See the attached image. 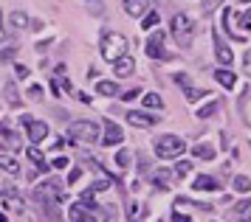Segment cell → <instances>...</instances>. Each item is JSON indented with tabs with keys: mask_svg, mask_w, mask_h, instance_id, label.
<instances>
[{
	"mask_svg": "<svg viewBox=\"0 0 251 222\" xmlns=\"http://www.w3.org/2000/svg\"><path fill=\"white\" fill-rule=\"evenodd\" d=\"M68 163H71V160H68V157H62V155H59V157H54V160H51V166H54V169H65V166H68Z\"/></svg>",
	"mask_w": 251,
	"mask_h": 222,
	"instance_id": "cell-35",
	"label": "cell"
},
{
	"mask_svg": "<svg viewBox=\"0 0 251 222\" xmlns=\"http://www.w3.org/2000/svg\"><path fill=\"white\" fill-rule=\"evenodd\" d=\"M234 214H237V217H246V214H249V200L237 202V205H234Z\"/></svg>",
	"mask_w": 251,
	"mask_h": 222,
	"instance_id": "cell-34",
	"label": "cell"
},
{
	"mask_svg": "<svg viewBox=\"0 0 251 222\" xmlns=\"http://www.w3.org/2000/svg\"><path fill=\"white\" fill-rule=\"evenodd\" d=\"M234 189L246 194V191L251 189V186H249V175H237V178H234Z\"/></svg>",
	"mask_w": 251,
	"mask_h": 222,
	"instance_id": "cell-28",
	"label": "cell"
},
{
	"mask_svg": "<svg viewBox=\"0 0 251 222\" xmlns=\"http://www.w3.org/2000/svg\"><path fill=\"white\" fill-rule=\"evenodd\" d=\"M0 135L6 138V144H9V146H14V149L20 146V141H17V133H14L12 127H6V124H0Z\"/></svg>",
	"mask_w": 251,
	"mask_h": 222,
	"instance_id": "cell-23",
	"label": "cell"
},
{
	"mask_svg": "<svg viewBox=\"0 0 251 222\" xmlns=\"http://www.w3.org/2000/svg\"><path fill=\"white\" fill-rule=\"evenodd\" d=\"M189 172H192V163H189V160H178L175 175H178V178H183V175H189Z\"/></svg>",
	"mask_w": 251,
	"mask_h": 222,
	"instance_id": "cell-32",
	"label": "cell"
},
{
	"mask_svg": "<svg viewBox=\"0 0 251 222\" xmlns=\"http://www.w3.org/2000/svg\"><path fill=\"white\" fill-rule=\"evenodd\" d=\"M215 79H217V82H220V85H223L226 90H231L234 85H237V76H234L231 70H226V67H220V70L215 73Z\"/></svg>",
	"mask_w": 251,
	"mask_h": 222,
	"instance_id": "cell-18",
	"label": "cell"
},
{
	"mask_svg": "<svg viewBox=\"0 0 251 222\" xmlns=\"http://www.w3.org/2000/svg\"><path fill=\"white\" fill-rule=\"evenodd\" d=\"M113 67H116V76L119 79H127V76H133V70H136V62H133V56H119L113 62Z\"/></svg>",
	"mask_w": 251,
	"mask_h": 222,
	"instance_id": "cell-11",
	"label": "cell"
},
{
	"mask_svg": "<svg viewBox=\"0 0 251 222\" xmlns=\"http://www.w3.org/2000/svg\"><path fill=\"white\" fill-rule=\"evenodd\" d=\"M217 152H215V146L212 144H198L195 146V157H203V160H212Z\"/></svg>",
	"mask_w": 251,
	"mask_h": 222,
	"instance_id": "cell-22",
	"label": "cell"
},
{
	"mask_svg": "<svg viewBox=\"0 0 251 222\" xmlns=\"http://www.w3.org/2000/svg\"><path fill=\"white\" fill-rule=\"evenodd\" d=\"M25 155H28V160H31V163L37 166V172H48L46 157H43V152H40L37 146H28V152H25Z\"/></svg>",
	"mask_w": 251,
	"mask_h": 222,
	"instance_id": "cell-15",
	"label": "cell"
},
{
	"mask_svg": "<svg viewBox=\"0 0 251 222\" xmlns=\"http://www.w3.org/2000/svg\"><path fill=\"white\" fill-rule=\"evenodd\" d=\"M28 96H31V99H43V88H40V85H31V88H28Z\"/></svg>",
	"mask_w": 251,
	"mask_h": 222,
	"instance_id": "cell-36",
	"label": "cell"
},
{
	"mask_svg": "<svg viewBox=\"0 0 251 222\" xmlns=\"http://www.w3.org/2000/svg\"><path fill=\"white\" fill-rule=\"evenodd\" d=\"M102 56L107 59V62H116L119 56H125L127 51H130V43H127V37L125 34H119V31H104L102 34Z\"/></svg>",
	"mask_w": 251,
	"mask_h": 222,
	"instance_id": "cell-1",
	"label": "cell"
},
{
	"mask_svg": "<svg viewBox=\"0 0 251 222\" xmlns=\"http://www.w3.org/2000/svg\"><path fill=\"white\" fill-rule=\"evenodd\" d=\"M79 178H82V169H71V175H68V180H71V183H76Z\"/></svg>",
	"mask_w": 251,
	"mask_h": 222,
	"instance_id": "cell-40",
	"label": "cell"
},
{
	"mask_svg": "<svg viewBox=\"0 0 251 222\" xmlns=\"http://www.w3.org/2000/svg\"><path fill=\"white\" fill-rule=\"evenodd\" d=\"M164 40H167V31H152L147 37V45H144V51H147L150 59H167V51H164Z\"/></svg>",
	"mask_w": 251,
	"mask_h": 222,
	"instance_id": "cell-6",
	"label": "cell"
},
{
	"mask_svg": "<svg viewBox=\"0 0 251 222\" xmlns=\"http://www.w3.org/2000/svg\"><path fill=\"white\" fill-rule=\"evenodd\" d=\"M195 189L198 191H217V180L209 178V175H198L195 178Z\"/></svg>",
	"mask_w": 251,
	"mask_h": 222,
	"instance_id": "cell-17",
	"label": "cell"
},
{
	"mask_svg": "<svg viewBox=\"0 0 251 222\" xmlns=\"http://www.w3.org/2000/svg\"><path fill=\"white\" fill-rule=\"evenodd\" d=\"M23 124H25V130H28V138H31L34 144H37V141H43V138L48 135V124L34 121L31 115H23Z\"/></svg>",
	"mask_w": 251,
	"mask_h": 222,
	"instance_id": "cell-9",
	"label": "cell"
},
{
	"mask_svg": "<svg viewBox=\"0 0 251 222\" xmlns=\"http://www.w3.org/2000/svg\"><path fill=\"white\" fill-rule=\"evenodd\" d=\"M68 217H71V220H74V222H79V220H93V214L88 211V208H85L82 202H76V205L71 208V214H68Z\"/></svg>",
	"mask_w": 251,
	"mask_h": 222,
	"instance_id": "cell-21",
	"label": "cell"
},
{
	"mask_svg": "<svg viewBox=\"0 0 251 222\" xmlns=\"http://www.w3.org/2000/svg\"><path fill=\"white\" fill-rule=\"evenodd\" d=\"M130 160H133V155H130L127 149H119V155H116V163H119V169H130Z\"/></svg>",
	"mask_w": 251,
	"mask_h": 222,
	"instance_id": "cell-27",
	"label": "cell"
},
{
	"mask_svg": "<svg viewBox=\"0 0 251 222\" xmlns=\"http://www.w3.org/2000/svg\"><path fill=\"white\" fill-rule=\"evenodd\" d=\"M186 90V99L189 101H198V99H203L206 96V90H198V88H192V85H189V88H183Z\"/></svg>",
	"mask_w": 251,
	"mask_h": 222,
	"instance_id": "cell-30",
	"label": "cell"
},
{
	"mask_svg": "<svg viewBox=\"0 0 251 222\" xmlns=\"http://www.w3.org/2000/svg\"><path fill=\"white\" fill-rule=\"evenodd\" d=\"M217 110H220V101H209L206 107H201V110H198V118H212Z\"/></svg>",
	"mask_w": 251,
	"mask_h": 222,
	"instance_id": "cell-26",
	"label": "cell"
},
{
	"mask_svg": "<svg viewBox=\"0 0 251 222\" xmlns=\"http://www.w3.org/2000/svg\"><path fill=\"white\" fill-rule=\"evenodd\" d=\"M96 90H99L102 96H119V88H116L113 82H104V79H99V82H96Z\"/></svg>",
	"mask_w": 251,
	"mask_h": 222,
	"instance_id": "cell-24",
	"label": "cell"
},
{
	"mask_svg": "<svg viewBox=\"0 0 251 222\" xmlns=\"http://www.w3.org/2000/svg\"><path fill=\"white\" fill-rule=\"evenodd\" d=\"M141 17H144V28H147V31L152 28V25H158V14H155V11H150V14L144 11Z\"/></svg>",
	"mask_w": 251,
	"mask_h": 222,
	"instance_id": "cell-31",
	"label": "cell"
},
{
	"mask_svg": "<svg viewBox=\"0 0 251 222\" xmlns=\"http://www.w3.org/2000/svg\"><path fill=\"white\" fill-rule=\"evenodd\" d=\"M0 40H3V14H0Z\"/></svg>",
	"mask_w": 251,
	"mask_h": 222,
	"instance_id": "cell-43",
	"label": "cell"
},
{
	"mask_svg": "<svg viewBox=\"0 0 251 222\" xmlns=\"http://www.w3.org/2000/svg\"><path fill=\"white\" fill-rule=\"evenodd\" d=\"M183 149H186V144L178 135H161L158 141H155V155L164 157V160H172V157L183 155Z\"/></svg>",
	"mask_w": 251,
	"mask_h": 222,
	"instance_id": "cell-5",
	"label": "cell"
},
{
	"mask_svg": "<svg viewBox=\"0 0 251 222\" xmlns=\"http://www.w3.org/2000/svg\"><path fill=\"white\" fill-rule=\"evenodd\" d=\"M144 107H147V110H161V107H164V99H161L158 93H147V96H144Z\"/></svg>",
	"mask_w": 251,
	"mask_h": 222,
	"instance_id": "cell-25",
	"label": "cell"
},
{
	"mask_svg": "<svg viewBox=\"0 0 251 222\" xmlns=\"http://www.w3.org/2000/svg\"><path fill=\"white\" fill-rule=\"evenodd\" d=\"M68 135H71V141H76V144H99V127L93 121H74Z\"/></svg>",
	"mask_w": 251,
	"mask_h": 222,
	"instance_id": "cell-4",
	"label": "cell"
},
{
	"mask_svg": "<svg viewBox=\"0 0 251 222\" xmlns=\"http://www.w3.org/2000/svg\"><path fill=\"white\" fill-rule=\"evenodd\" d=\"M12 51H14V48H6V51L0 54V62H9V59H12Z\"/></svg>",
	"mask_w": 251,
	"mask_h": 222,
	"instance_id": "cell-42",
	"label": "cell"
},
{
	"mask_svg": "<svg viewBox=\"0 0 251 222\" xmlns=\"http://www.w3.org/2000/svg\"><path fill=\"white\" fill-rule=\"evenodd\" d=\"M12 25H17V28H25V25H28V17H25L23 11H14V14H12Z\"/></svg>",
	"mask_w": 251,
	"mask_h": 222,
	"instance_id": "cell-29",
	"label": "cell"
},
{
	"mask_svg": "<svg viewBox=\"0 0 251 222\" xmlns=\"http://www.w3.org/2000/svg\"><path fill=\"white\" fill-rule=\"evenodd\" d=\"M0 200H3V205L9 208V211H14V214H20L23 211V200H20V194L17 191H0Z\"/></svg>",
	"mask_w": 251,
	"mask_h": 222,
	"instance_id": "cell-12",
	"label": "cell"
},
{
	"mask_svg": "<svg viewBox=\"0 0 251 222\" xmlns=\"http://www.w3.org/2000/svg\"><path fill=\"white\" fill-rule=\"evenodd\" d=\"M223 22H226L228 37H234V40H249V34H246V31H240L237 25H234V11H231V9L223 11Z\"/></svg>",
	"mask_w": 251,
	"mask_h": 222,
	"instance_id": "cell-13",
	"label": "cell"
},
{
	"mask_svg": "<svg viewBox=\"0 0 251 222\" xmlns=\"http://www.w3.org/2000/svg\"><path fill=\"white\" fill-rule=\"evenodd\" d=\"M6 96H9V101H12V104H20V96H17L14 85H6Z\"/></svg>",
	"mask_w": 251,
	"mask_h": 222,
	"instance_id": "cell-33",
	"label": "cell"
},
{
	"mask_svg": "<svg viewBox=\"0 0 251 222\" xmlns=\"http://www.w3.org/2000/svg\"><path fill=\"white\" fill-rule=\"evenodd\" d=\"M138 96V90H127V93H119V99L122 101H133Z\"/></svg>",
	"mask_w": 251,
	"mask_h": 222,
	"instance_id": "cell-37",
	"label": "cell"
},
{
	"mask_svg": "<svg viewBox=\"0 0 251 222\" xmlns=\"http://www.w3.org/2000/svg\"><path fill=\"white\" fill-rule=\"evenodd\" d=\"M150 9V0H125V11L130 17H141Z\"/></svg>",
	"mask_w": 251,
	"mask_h": 222,
	"instance_id": "cell-14",
	"label": "cell"
},
{
	"mask_svg": "<svg viewBox=\"0 0 251 222\" xmlns=\"http://www.w3.org/2000/svg\"><path fill=\"white\" fill-rule=\"evenodd\" d=\"M240 3H243V6H249V3H251V0H240Z\"/></svg>",
	"mask_w": 251,
	"mask_h": 222,
	"instance_id": "cell-44",
	"label": "cell"
},
{
	"mask_svg": "<svg viewBox=\"0 0 251 222\" xmlns=\"http://www.w3.org/2000/svg\"><path fill=\"white\" fill-rule=\"evenodd\" d=\"M175 82H178L181 88H189V76H186V73H175Z\"/></svg>",
	"mask_w": 251,
	"mask_h": 222,
	"instance_id": "cell-38",
	"label": "cell"
},
{
	"mask_svg": "<svg viewBox=\"0 0 251 222\" xmlns=\"http://www.w3.org/2000/svg\"><path fill=\"white\" fill-rule=\"evenodd\" d=\"M125 141V133H122V127L116 121H104V141H99V144L104 146H119Z\"/></svg>",
	"mask_w": 251,
	"mask_h": 222,
	"instance_id": "cell-8",
	"label": "cell"
},
{
	"mask_svg": "<svg viewBox=\"0 0 251 222\" xmlns=\"http://www.w3.org/2000/svg\"><path fill=\"white\" fill-rule=\"evenodd\" d=\"M127 124H133L138 130H150V127H155L158 118L152 115V112H138V110H130L127 112Z\"/></svg>",
	"mask_w": 251,
	"mask_h": 222,
	"instance_id": "cell-7",
	"label": "cell"
},
{
	"mask_svg": "<svg viewBox=\"0 0 251 222\" xmlns=\"http://www.w3.org/2000/svg\"><path fill=\"white\" fill-rule=\"evenodd\" d=\"M175 208H201V211H215V205H209V202H192V200H186V197H178V200H175Z\"/></svg>",
	"mask_w": 251,
	"mask_h": 222,
	"instance_id": "cell-19",
	"label": "cell"
},
{
	"mask_svg": "<svg viewBox=\"0 0 251 222\" xmlns=\"http://www.w3.org/2000/svg\"><path fill=\"white\" fill-rule=\"evenodd\" d=\"M150 178H152V183H155L158 189H170V186H172V172H167V169H158V172H152Z\"/></svg>",
	"mask_w": 251,
	"mask_h": 222,
	"instance_id": "cell-16",
	"label": "cell"
},
{
	"mask_svg": "<svg viewBox=\"0 0 251 222\" xmlns=\"http://www.w3.org/2000/svg\"><path fill=\"white\" fill-rule=\"evenodd\" d=\"M14 70H17V76H20V79H28V76H31V73H28V67H25V65H17Z\"/></svg>",
	"mask_w": 251,
	"mask_h": 222,
	"instance_id": "cell-39",
	"label": "cell"
},
{
	"mask_svg": "<svg viewBox=\"0 0 251 222\" xmlns=\"http://www.w3.org/2000/svg\"><path fill=\"white\" fill-rule=\"evenodd\" d=\"M34 200L40 202V205H46V202H54V205H57V202L65 200V189H62L59 180H43L34 189Z\"/></svg>",
	"mask_w": 251,
	"mask_h": 222,
	"instance_id": "cell-2",
	"label": "cell"
},
{
	"mask_svg": "<svg viewBox=\"0 0 251 222\" xmlns=\"http://www.w3.org/2000/svg\"><path fill=\"white\" fill-rule=\"evenodd\" d=\"M217 3H220V0H206V3H203V11L209 14V11H212V9L217 6Z\"/></svg>",
	"mask_w": 251,
	"mask_h": 222,
	"instance_id": "cell-41",
	"label": "cell"
},
{
	"mask_svg": "<svg viewBox=\"0 0 251 222\" xmlns=\"http://www.w3.org/2000/svg\"><path fill=\"white\" fill-rule=\"evenodd\" d=\"M215 56H217V62H220V65H231V62H234V54H231V48L223 43V37H220L217 31H215Z\"/></svg>",
	"mask_w": 251,
	"mask_h": 222,
	"instance_id": "cell-10",
	"label": "cell"
},
{
	"mask_svg": "<svg viewBox=\"0 0 251 222\" xmlns=\"http://www.w3.org/2000/svg\"><path fill=\"white\" fill-rule=\"evenodd\" d=\"M192 34H195V25L189 20V14H175L172 17V37H175V43L181 45V48H189L192 45Z\"/></svg>",
	"mask_w": 251,
	"mask_h": 222,
	"instance_id": "cell-3",
	"label": "cell"
},
{
	"mask_svg": "<svg viewBox=\"0 0 251 222\" xmlns=\"http://www.w3.org/2000/svg\"><path fill=\"white\" fill-rule=\"evenodd\" d=\"M0 172H6V175H20V166H17L14 157H9V155L0 152Z\"/></svg>",
	"mask_w": 251,
	"mask_h": 222,
	"instance_id": "cell-20",
	"label": "cell"
}]
</instances>
